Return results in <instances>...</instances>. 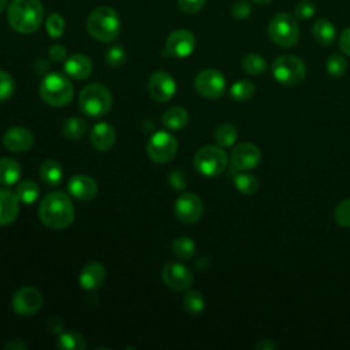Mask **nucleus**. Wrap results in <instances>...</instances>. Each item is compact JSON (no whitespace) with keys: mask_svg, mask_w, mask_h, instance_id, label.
Returning <instances> with one entry per match:
<instances>
[{"mask_svg":"<svg viewBox=\"0 0 350 350\" xmlns=\"http://www.w3.org/2000/svg\"><path fill=\"white\" fill-rule=\"evenodd\" d=\"M254 94V85L249 81H238L230 88V96L235 101H247Z\"/></svg>","mask_w":350,"mask_h":350,"instance_id":"f704fd0d","label":"nucleus"},{"mask_svg":"<svg viewBox=\"0 0 350 350\" xmlns=\"http://www.w3.org/2000/svg\"><path fill=\"white\" fill-rule=\"evenodd\" d=\"M325 70L331 77L340 78L347 71V60L345 59V56L339 53H334L327 59Z\"/></svg>","mask_w":350,"mask_h":350,"instance_id":"c9c22d12","label":"nucleus"},{"mask_svg":"<svg viewBox=\"0 0 350 350\" xmlns=\"http://www.w3.org/2000/svg\"><path fill=\"white\" fill-rule=\"evenodd\" d=\"M183 306L191 314L201 313L204 310V308H205L204 295L200 291H197V290L187 291L183 295Z\"/></svg>","mask_w":350,"mask_h":350,"instance_id":"72a5a7b5","label":"nucleus"},{"mask_svg":"<svg viewBox=\"0 0 350 350\" xmlns=\"http://www.w3.org/2000/svg\"><path fill=\"white\" fill-rule=\"evenodd\" d=\"M49 57L53 60V62H63L67 59V49L64 45L62 44H53L49 46Z\"/></svg>","mask_w":350,"mask_h":350,"instance_id":"a18cd8bd","label":"nucleus"},{"mask_svg":"<svg viewBox=\"0 0 350 350\" xmlns=\"http://www.w3.org/2000/svg\"><path fill=\"white\" fill-rule=\"evenodd\" d=\"M148 93L154 101H170L176 93V83L172 75L163 70L154 71L148 81Z\"/></svg>","mask_w":350,"mask_h":350,"instance_id":"ddd939ff","label":"nucleus"},{"mask_svg":"<svg viewBox=\"0 0 350 350\" xmlns=\"http://www.w3.org/2000/svg\"><path fill=\"white\" fill-rule=\"evenodd\" d=\"M74 94L71 81L60 72L46 74L40 83V96L51 107L67 105Z\"/></svg>","mask_w":350,"mask_h":350,"instance_id":"39448f33","label":"nucleus"},{"mask_svg":"<svg viewBox=\"0 0 350 350\" xmlns=\"http://www.w3.org/2000/svg\"><path fill=\"white\" fill-rule=\"evenodd\" d=\"M64 71L67 72V75H70L75 79H85L92 74L93 63H92L90 57H88L86 55L74 53L66 59Z\"/></svg>","mask_w":350,"mask_h":350,"instance_id":"4be33fe9","label":"nucleus"},{"mask_svg":"<svg viewBox=\"0 0 350 350\" xmlns=\"http://www.w3.org/2000/svg\"><path fill=\"white\" fill-rule=\"evenodd\" d=\"M312 36L316 42L323 46L331 45L336 38V29L334 23L327 18H319L312 26Z\"/></svg>","mask_w":350,"mask_h":350,"instance_id":"5701e85b","label":"nucleus"},{"mask_svg":"<svg viewBox=\"0 0 350 350\" xmlns=\"http://www.w3.org/2000/svg\"><path fill=\"white\" fill-rule=\"evenodd\" d=\"M45 27H46V33L51 38H59L64 33L66 22L60 14L52 12V14H49V16L45 21Z\"/></svg>","mask_w":350,"mask_h":350,"instance_id":"e433bc0d","label":"nucleus"},{"mask_svg":"<svg viewBox=\"0 0 350 350\" xmlns=\"http://www.w3.org/2000/svg\"><path fill=\"white\" fill-rule=\"evenodd\" d=\"M78 107L81 112L90 118H101L109 113L112 108L111 92L101 83H90L81 90Z\"/></svg>","mask_w":350,"mask_h":350,"instance_id":"20e7f679","label":"nucleus"},{"mask_svg":"<svg viewBox=\"0 0 350 350\" xmlns=\"http://www.w3.org/2000/svg\"><path fill=\"white\" fill-rule=\"evenodd\" d=\"M252 11H253V5H252V3L249 0H238L231 7V15L235 19H239V21L247 19L250 16Z\"/></svg>","mask_w":350,"mask_h":350,"instance_id":"79ce46f5","label":"nucleus"},{"mask_svg":"<svg viewBox=\"0 0 350 350\" xmlns=\"http://www.w3.org/2000/svg\"><path fill=\"white\" fill-rule=\"evenodd\" d=\"M88 130V123L77 116L68 118L64 120L63 126H62V133L67 139H72L77 141L79 138L83 137V134Z\"/></svg>","mask_w":350,"mask_h":350,"instance_id":"bb28decb","label":"nucleus"},{"mask_svg":"<svg viewBox=\"0 0 350 350\" xmlns=\"http://www.w3.org/2000/svg\"><path fill=\"white\" fill-rule=\"evenodd\" d=\"M268 36L278 46H294L299 40V26L297 18L290 12H278L268 23Z\"/></svg>","mask_w":350,"mask_h":350,"instance_id":"423d86ee","label":"nucleus"},{"mask_svg":"<svg viewBox=\"0 0 350 350\" xmlns=\"http://www.w3.org/2000/svg\"><path fill=\"white\" fill-rule=\"evenodd\" d=\"M202 211V201L194 193H185L175 202V216L179 221L185 224H193L198 221Z\"/></svg>","mask_w":350,"mask_h":350,"instance_id":"2eb2a0df","label":"nucleus"},{"mask_svg":"<svg viewBox=\"0 0 350 350\" xmlns=\"http://www.w3.org/2000/svg\"><path fill=\"white\" fill-rule=\"evenodd\" d=\"M40 178L41 180L51 186V187H56L60 185L62 178H63V168L60 165V163H57L56 160H44L40 165Z\"/></svg>","mask_w":350,"mask_h":350,"instance_id":"b1692460","label":"nucleus"},{"mask_svg":"<svg viewBox=\"0 0 350 350\" xmlns=\"http://www.w3.org/2000/svg\"><path fill=\"white\" fill-rule=\"evenodd\" d=\"M15 90V82L10 72L0 70V101L8 100Z\"/></svg>","mask_w":350,"mask_h":350,"instance_id":"58836bf2","label":"nucleus"},{"mask_svg":"<svg viewBox=\"0 0 350 350\" xmlns=\"http://www.w3.org/2000/svg\"><path fill=\"white\" fill-rule=\"evenodd\" d=\"M335 220L343 227H350V198L340 201L335 208Z\"/></svg>","mask_w":350,"mask_h":350,"instance_id":"a19ab883","label":"nucleus"},{"mask_svg":"<svg viewBox=\"0 0 350 350\" xmlns=\"http://www.w3.org/2000/svg\"><path fill=\"white\" fill-rule=\"evenodd\" d=\"M5 5H7V0H0V14L4 11Z\"/></svg>","mask_w":350,"mask_h":350,"instance_id":"603ef678","label":"nucleus"},{"mask_svg":"<svg viewBox=\"0 0 350 350\" xmlns=\"http://www.w3.org/2000/svg\"><path fill=\"white\" fill-rule=\"evenodd\" d=\"M7 18L15 31L30 34L40 27L44 19V8L40 0H12L8 5Z\"/></svg>","mask_w":350,"mask_h":350,"instance_id":"f03ea898","label":"nucleus"},{"mask_svg":"<svg viewBox=\"0 0 350 350\" xmlns=\"http://www.w3.org/2000/svg\"><path fill=\"white\" fill-rule=\"evenodd\" d=\"M15 194H16L19 202L33 204L37 201V198L40 196V189L34 180L26 179V180H22L21 183H18V186L15 189Z\"/></svg>","mask_w":350,"mask_h":350,"instance_id":"c85d7f7f","label":"nucleus"},{"mask_svg":"<svg viewBox=\"0 0 350 350\" xmlns=\"http://www.w3.org/2000/svg\"><path fill=\"white\" fill-rule=\"evenodd\" d=\"M234 185L237 190L242 194H253L258 189V179L247 172L237 174L234 178Z\"/></svg>","mask_w":350,"mask_h":350,"instance_id":"473e14b6","label":"nucleus"},{"mask_svg":"<svg viewBox=\"0 0 350 350\" xmlns=\"http://www.w3.org/2000/svg\"><path fill=\"white\" fill-rule=\"evenodd\" d=\"M105 280V268L98 261L88 262L79 273V284L85 290H96Z\"/></svg>","mask_w":350,"mask_h":350,"instance_id":"6ab92c4d","label":"nucleus"},{"mask_svg":"<svg viewBox=\"0 0 350 350\" xmlns=\"http://www.w3.org/2000/svg\"><path fill=\"white\" fill-rule=\"evenodd\" d=\"M40 220L49 228H67L75 217V209L70 197L63 191L48 193L38 206Z\"/></svg>","mask_w":350,"mask_h":350,"instance_id":"f257e3e1","label":"nucleus"},{"mask_svg":"<svg viewBox=\"0 0 350 350\" xmlns=\"http://www.w3.org/2000/svg\"><path fill=\"white\" fill-rule=\"evenodd\" d=\"M11 305L16 314L29 317L36 314L41 309L42 295L36 287L25 286L14 293Z\"/></svg>","mask_w":350,"mask_h":350,"instance_id":"9b49d317","label":"nucleus"},{"mask_svg":"<svg viewBox=\"0 0 350 350\" xmlns=\"http://www.w3.org/2000/svg\"><path fill=\"white\" fill-rule=\"evenodd\" d=\"M228 157L221 146L206 145L194 154V167L204 176H217L227 168Z\"/></svg>","mask_w":350,"mask_h":350,"instance_id":"6e6552de","label":"nucleus"},{"mask_svg":"<svg viewBox=\"0 0 350 350\" xmlns=\"http://www.w3.org/2000/svg\"><path fill=\"white\" fill-rule=\"evenodd\" d=\"M261 161L260 149L252 142H241L231 152V164L238 170H253Z\"/></svg>","mask_w":350,"mask_h":350,"instance_id":"dca6fc26","label":"nucleus"},{"mask_svg":"<svg viewBox=\"0 0 350 350\" xmlns=\"http://www.w3.org/2000/svg\"><path fill=\"white\" fill-rule=\"evenodd\" d=\"M4 349H11V350H25L27 349V345L22 339H12L8 343L4 345Z\"/></svg>","mask_w":350,"mask_h":350,"instance_id":"de8ad7c7","label":"nucleus"},{"mask_svg":"<svg viewBox=\"0 0 350 350\" xmlns=\"http://www.w3.org/2000/svg\"><path fill=\"white\" fill-rule=\"evenodd\" d=\"M168 183L175 190H183L187 186V176L180 170H174L168 175Z\"/></svg>","mask_w":350,"mask_h":350,"instance_id":"37998d69","label":"nucleus"},{"mask_svg":"<svg viewBox=\"0 0 350 350\" xmlns=\"http://www.w3.org/2000/svg\"><path fill=\"white\" fill-rule=\"evenodd\" d=\"M196 48V37L191 31L186 29H179L172 31L167 40L163 49L164 56L170 57H187L193 53Z\"/></svg>","mask_w":350,"mask_h":350,"instance_id":"f8f14e48","label":"nucleus"},{"mask_svg":"<svg viewBox=\"0 0 350 350\" xmlns=\"http://www.w3.org/2000/svg\"><path fill=\"white\" fill-rule=\"evenodd\" d=\"M163 124L170 130H180L189 123V113L182 107H171L161 116Z\"/></svg>","mask_w":350,"mask_h":350,"instance_id":"a878e982","label":"nucleus"},{"mask_svg":"<svg viewBox=\"0 0 350 350\" xmlns=\"http://www.w3.org/2000/svg\"><path fill=\"white\" fill-rule=\"evenodd\" d=\"M194 88L205 98H219L224 93L226 79L220 71L206 68L196 75Z\"/></svg>","mask_w":350,"mask_h":350,"instance_id":"9d476101","label":"nucleus"},{"mask_svg":"<svg viewBox=\"0 0 350 350\" xmlns=\"http://www.w3.org/2000/svg\"><path fill=\"white\" fill-rule=\"evenodd\" d=\"M171 250L174 256H176L180 260H189L193 257L196 252V243L189 237H178L174 239L171 245Z\"/></svg>","mask_w":350,"mask_h":350,"instance_id":"2f4dec72","label":"nucleus"},{"mask_svg":"<svg viewBox=\"0 0 350 350\" xmlns=\"http://www.w3.org/2000/svg\"><path fill=\"white\" fill-rule=\"evenodd\" d=\"M178 152L176 138L164 130L156 131L148 141L146 153L156 164H165L171 161Z\"/></svg>","mask_w":350,"mask_h":350,"instance_id":"1a4fd4ad","label":"nucleus"},{"mask_svg":"<svg viewBox=\"0 0 350 350\" xmlns=\"http://www.w3.org/2000/svg\"><path fill=\"white\" fill-rule=\"evenodd\" d=\"M89 34L100 42H112L120 31V19L118 12L108 7L100 5L94 8L86 22Z\"/></svg>","mask_w":350,"mask_h":350,"instance_id":"7ed1b4c3","label":"nucleus"},{"mask_svg":"<svg viewBox=\"0 0 350 350\" xmlns=\"http://www.w3.org/2000/svg\"><path fill=\"white\" fill-rule=\"evenodd\" d=\"M90 142L97 150H109L116 142V131L111 124L100 122L90 131Z\"/></svg>","mask_w":350,"mask_h":350,"instance_id":"412c9836","label":"nucleus"},{"mask_svg":"<svg viewBox=\"0 0 350 350\" xmlns=\"http://www.w3.org/2000/svg\"><path fill=\"white\" fill-rule=\"evenodd\" d=\"M253 3H256V4H261V5H264V4H268V3H271L272 0H252Z\"/></svg>","mask_w":350,"mask_h":350,"instance_id":"3c124183","label":"nucleus"},{"mask_svg":"<svg viewBox=\"0 0 350 350\" xmlns=\"http://www.w3.org/2000/svg\"><path fill=\"white\" fill-rule=\"evenodd\" d=\"M273 78L284 86L299 85L306 77V66L295 55H280L272 63Z\"/></svg>","mask_w":350,"mask_h":350,"instance_id":"0eeeda50","label":"nucleus"},{"mask_svg":"<svg viewBox=\"0 0 350 350\" xmlns=\"http://www.w3.org/2000/svg\"><path fill=\"white\" fill-rule=\"evenodd\" d=\"M339 48L345 55L350 56V26H347L339 36Z\"/></svg>","mask_w":350,"mask_h":350,"instance_id":"49530a36","label":"nucleus"},{"mask_svg":"<svg viewBox=\"0 0 350 350\" xmlns=\"http://www.w3.org/2000/svg\"><path fill=\"white\" fill-rule=\"evenodd\" d=\"M316 14V4L312 0H301L294 7V16L298 19H310Z\"/></svg>","mask_w":350,"mask_h":350,"instance_id":"ea45409f","label":"nucleus"},{"mask_svg":"<svg viewBox=\"0 0 350 350\" xmlns=\"http://www.w3.org/2000/svg\"><path fill=\"white\" fill-rule=\"evenodd\" d=\"M213 138L219 146L228 148L235 144V141L238 138V131H237L235 126H232L230 123H223L215 130Z\"/></svg>","mask_w":350,"mask_h":350,"instance_id":"7c9ffc66","label":"nucleus"},{"mask_svg":"<svg viewBox=\"0 0 350 350\" xmlns=\"http://www.w3.org/2000/svg\"><path fill=\"white\" fill-rule=\"evenodd\" d=\"M161 278L165 286L174 291H185L193 283V275L189 268L176 261L167 262L163 267Z\"/></svg>","mask_w":350,"mask_h":350,"instance_id":"4468645a","label":"nucleus"},{"mask_svg":"<svg viewBox=\"0 0 350 350\" xmlns=\"http://www.w3.org/2000/svg\"><path fill=\"white\" fill-rule=\"evenodd\" d=\"M241 66L243 68V71L249 75H260L262 74L265 70H267V63H265V59L256 53V52H249L246 53L242 60H241Z\"/></svg>","mask_w":350,"mask_h":350,"instance_id":"cd10ccee","label":"nucleus"},{"mask_svg":"<svg viewBox=\"0 0 350 350\" xmlns=\"http://www.w3.org/2000/svg\"><path fill=\"white\" fill-rule=\"evenodd\" d=\"M48 327H49V329H51L53 334H60L62 329H63V323H62L57 317H52V319L48 321Z\"/></svg>","mask_w":350,"mask_h":350,"instance_id":"09e8293b","label":"nucleus"},{"mask_svg":"<svg viewBox=\"0 0 350 350\" xmlns=\"http://www.w3.org/2000/svg\"><path fill=\"white\" fill-rule=\"evenodd\" d=\"M257 350H273L276 349V345L271 339H260V342L256 345Z\"/></svg>","mask_w":350,"mask_h":350,"instance_id":"8fccbe9b","label":"nucleus"},{"mask_svg":"<svg viewBox=\"0 0 350 350\" xmlns=\"http://www.w3.org/2000/svg\"><path fill=\"white\" fill-rule=\"evenodd\" d=\"M19 215V200L15 193L5 187H0V226L15 221Z\"/></svg>","mask_w":350,"mask_h":350,"instance_id":"aec40b11","label":"nucleus"},{"mask_svg":"<svg viewBox=\"0 0 350 350\" xmlns=\"http://www.w3.org/2000/svg\"><path fill=\"white\" fill-rule=\"evenodd\" d=\"M104 60L109 67H120L126 62V51L122 45H112L104 53Z\"/></svg>","mask_w":350,"mask_h":350,"instance_id":"4c0bfd02","label":"nucleus"},{"mask_svg":"<svg viewBox=\"0 0 350 350\" xmlns=\"http://www.w3.org/2000/svg\"><path fill=\"white\" fill-rule=\"evenodd\" d=\"M56 347L66 349V350H83L86 347L85 338L75 331L60 332Z\"/></svg>","mask_w":350,"mask_h":350,"instance_id":"c756f323","label":"nucleus"},{"mask_svg":"<svg viewBox=\"0 0 350 350\" xmlns=\"http://www.w3.org/2000/svg\"><path fill=\"white\" fill-rule=\"evenodd\" d=\"M21 164L11 157H0V185L11 186L21 178Z\"/></svg>","mask_w":350,"mask_h":350,"instance_id":"393cba45","label":"nucleus"},{"mask_svg":"<svg viewBox=\"0 0 350 350\" xmlns=\"http://www.w3.org/2000/svg\"><path fill=\"white\" fill-rule=\"evenodd\" d=\"M205 4V0H178V7L185 14H196Z\"/></svg>","mask_w":350,"mask_h":350,"instance_id":"c03bdc74","label":"nucleus"},{"mask_svg":"<svg viewBox=\"0 0 350 350\" xmlns=\"http://www.w3.org/2000/svg\"><path fill=\"white\" fill-rule=\"evenodd\" d=\"M67 190L74 198L79 201H90L97 196L98 186L92 176L77 174L68 179Z\"/></svg>","mask_w":350,"mask_h":350,"instance_id":"a211bd4d","label":"nucleus"},{"mask_svg":"<svg viewBox=\"0 0 350 350\" xmlns=\"http://www.w3.org/2000/svg\"><path fill=\"white\" fill-rule=\"evenodd\" d=\"M3 145L10 152H27L34 145V135L29 129L15 126L3 134Z\"/></svg>","mask_w":350,"mask_h":350,"instance_id":"f3484780","label":"nucleus"}]
</instances>
